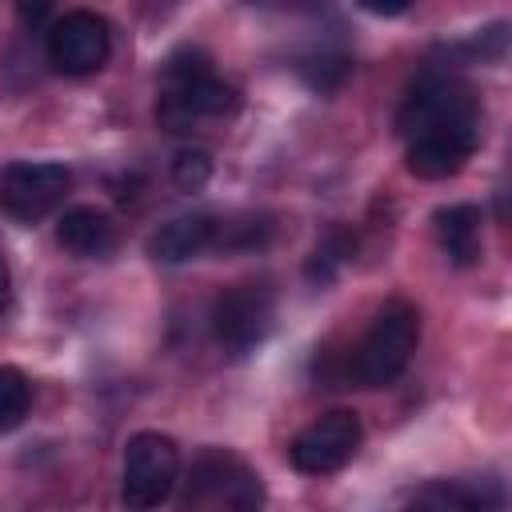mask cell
I'll use <instances>...</instances> for the list:
<instances>
[{
    "label": "cell",
    "instance_id": "1",
    "mask_svg": "<svg viewBox=\"0 0 512 512\" xmlns=\"http://www.w3.org/2000/svg\"><path fill=\"white\" fill-rule=\"evenodd\" d=\"M240 92L212 72V60L200 48H176L164 64V84L156 100V120L168 132H188L196 120L232 116Z\"/></svg>",
    "mask_w": 512,
    "mask_h": 512
},
{
    "label": "cell",
    "instance_id": "2",
    "mask_svg": "<svg viewBox=\"0 0 512 512\" xmlns=\"http://www.w3.org/2000/svg\"><path fill=\"white\" fill-rule=\"evenodd\" d=\"M416 344H420V312L408 300H388L376 312L372 328L352 348V356H348V380H356L360 388H384V384H392L408 368Z\"/></svg>",
    "mask_w": 512,
    "mask_h": 512
},
{
    "label": "cell",
    "instance_id": "3",
    "mask_svg": "<svg viewBox=\"0 0 512 512\" xmlns=\"http://www.w3.org/2000/svg\"><path fill=\"white\" fill-rule=\"evenodd\" d=\"M184 504L188 508H232L252 512L264 504L260 476L228 448H204L184 476Z\"/></svg>",
    "mask_w": 512,
    "mask_h": 512
},
{
    "label": "cell",
    "instance_id": "4",
    "mask_svg": "<svg viewBox=\"0 0 512 512\" xmlns=\"http://www.w3.org/2000/svg\"><path fill=\"white\" fill-rule=\"evenodd\" d=\"M444 124H480V100H476L472 84H464L460 76L424 72L396 112V132L404 140H412L428 128H444Z\"/></svg>",
    "mask_w": 512,
    "mask_h": 512
},
{
    "label": "cell",
    "instance_id": "5",
    "mask_svg": "<svg viewBox=\"0 0 512 512\" xmlns=\"http://www.w3.org/2000/svg\"><path fill=\"white\" fill-rule=\"evenodd\" d=\"M180 480V448L164 432H136L124 444L120 500L128 508H156L172 496Z\"/></svg>",
    "mask_w": 512,
    "mask_h": 512
},
{
    "label": "cell",
    "instance_id": "6",
    "mask_svg": "<svg viewBox=\"0 0 512 512\" xmlns=\"http://www.w3.org/2000/svg\"><path fill=\"white\" fill-rule=\"evenodd\" d=\"M360 440H364L360 416L348 408H336V412H324L320 420H312L288 444V464L304 476H332L356 456Z\"/></svg>",
    "mask_w": 512,
    "mask_h": 512
},
{
    "label": "cell",
    "instance_id": "7",
    "mask_svg": "<svg viewBox=\"0 0 512 512\" xmlns=\"http://www.w3.org/2000/svg\"><path fill=\"white\" fill-rule=\"evenodd\" d=\"M48 64L60 72V76H92L104 68L108 52H112V32H108V20L88 12V8H76V12H64L52 32H48Z\"/></svg>",
    "mask_w": 512,
    "mask_h": 512
},
{
    "label": "cell",
    "instance_id": "8",
    "mask_svg": "<svg viewBox=\"0 0 512 512\" xmlns=\"http://www.w3.org/2000/svg\"><path fill=\"white\" fill-rule=\"evenodd\" d=\"M72 188V172L56 160H20L8 164L0 176V200L4 212L20 224H36L44 220Z\"/></svg>",
    "mask_w": 512,
    "mask_h": 512
},
{
    "label": "cell",
    "instance_id": "9",
    "mask_svg": "<svg viewBox=\"0 0 512 512\" xmlns=\"http://www.w3.org/2000/svg\"><path fill=\"white\" fill-rule=\"evenodd\" d=\"M272 328V292L264 284H236L212 304V336L224 352H252Z\"/></svg>",
    "mask_w": 512,
    "mask_h": 512
},
{
    "label": "cell",
    "instance_id": "10",
    "mask_svg": "<svg viewBox=\"0 0 512 512\" xmlns=\"http://www.w3.org/2000/svg\"><path fill=\"white\" fill-rule=\"evenodd\" d=\"M480 144V124H444L408 140V172L420 180L456 176Z\"/></svg>",
    "mask_w": 512,
    "mask_h": 512
},
{
    "label": "cell",
    "instance_id": "11",
    "mask_svg": "<svg viewBox=\"0 0 512 512\" xmlns=\"http://www.w3.org/2000/svg\"><path fill=\"white\" fill-rule=\"evenodd\" d=\"M56 240L60 248H68L72 256L80 260H96V256H108L116 248V224L104 208L96 204H76L68 212H60L56 220Z\"/></svg>",
    "mask_w": 512,
    "mask_h": 512
},
{
    "label": "cell",
    "instance_id": "12",
    "mask_svg": "<svg viewBox=\"0 0 512 512\" xmlns=\"http://www.w3.org/2000/svg\"><path fill=\"white\" fill-rule=\"evenodd\" d=\"M208 248H216V220L212 216H176L168 224H160L148 236V256L160 264H184L204 256Z\"/></svg>",
    "mask_w": 512,
    "mask_h": 512
},
{
    "label": "cell",
    "instance_id": "13",
    "mask_svg": "<svg viewBox=\"0 0 512 512\" xmlns=\"http://www.w3.org/2000/svg\"><path fill=\"white\" fill-rule=\"evenodd\" d=\"M432 228H436V240L440 248L448 252L452 264L468 268L476 264L480 256V208L476 204H448L432 216Z\"/></svg>",
    "mask_w": 512,
    "mask_h": 512
},
{
    "label": "cell",
    "instance_id": "14",
    "mask_svg": "<svg viewBox=\"0 0 512 512\" xmlns=\"http://www.w3.org/2000/svg\"><path fill=\"white\" fill-rule=\"evenodd\" d=\"M28 408H32L28 376L20 368H12V364H0V436L16 432L24 424V416H28Z\"/></svg>",
    "mask_w": 512,
    "mask_h": 512
},
{
    "label": "cell",
    "instance_id": "15",
    "mask_svg": "<svg viewBox=\"0 0 512 512\" xmlns=\"http://www.w3.org/2000/svg\"><path fill=\"white\" fill-rule=\"evenodd\" d=\"M412 504L420 508H460V512H472V508H488V504H500V496H484L480 488H464V484H428L412 496Z\"/></svg>",
    "mask_w": 512,
    "mask_h": 512
},
{
    "label": "cell",
    "instance_id": "16",
    "mask_svg": "<svg viewBox=\"0 0 512 512\" xmlns=\"http://www.w3.org/2000/svg\"><path fill=\"white\" fill-rule=\"evenodd\" d=\"M208 176H212V156H208L204 148H180V152H176V160H172V180H176V188L200 192V188L208 184Z\"/></svg>",
    "mask_w": 512,
    "mask_h": 512
},
{
    "label": "cell",
    "instance_id": "17",
    "mask_svg": "<svg viewBox=\"0 0 512 512\" xmlns=\"http://www.w3.org/2000/svg\"><path fill=\"white\" fill-rule=\"evenodd\" d=\"M52 8H56V0H16V20L24 28H40L52 16Z\"/></svg>",
    "mask_w": 512,
    "mask_h": 512
},
{
    "label": "cell",
    "instance_id": "18",
    "mask_svg": "<svg viewBox=\"0 0 512 512\" xmlns=\"http://www.w3.org/2000/svg\"><path fill=\"white\" fill-rule=\"evenodd\" d=\"M364 12H372V16H384V20H392V16H404L408 8H412V0H356Z\"/></svg>",
    "mask_w": 512,
    "mask_h": 512
},
{
    "label": "cell",
    "instance_id": "19",
    "mask_svg": "<svg viewBox=\"0 0 512 512\" xmlns=\"http://www.w3.org/2000/svg\"><path fill=\"white\" fill-rule=\"evenodd\" d=\"M4 304H8V264L0 256V312H4Z\"/></svg>",
    "mask_w": 512,
    "mask_h": 512
}]
</instances>
